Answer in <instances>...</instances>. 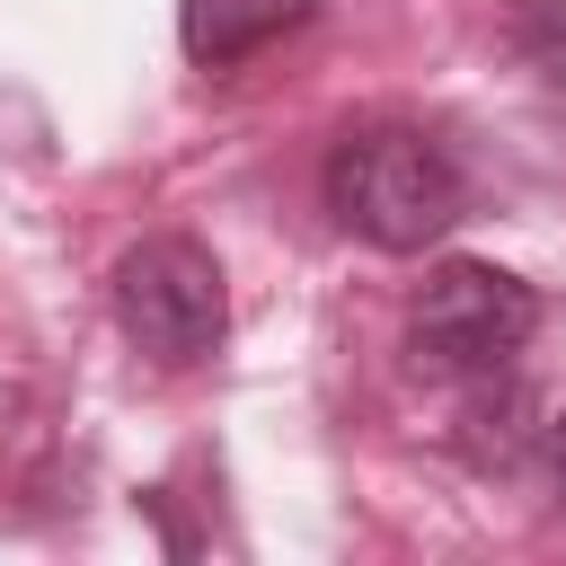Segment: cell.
<instances>
[{"instance_id":"obj_1","label":"cell","mask_w":566,"mask_h":566,"mask_svg":"<svg viewBox=\"0 0 566 566\" xmlns=\"http://www.w3.org/2000/svg\"><path fill=\"white\" fill-rule=\"evenodd\" d=\"M327 212L345 239L380 248V256H416L433 248L460 212H469V186H460V159L416 133V124H363L327 150Z\"/></svg>"},{"instance_id":"obj_2","label":"cell","mask_w":566,"mask_h":566,"mask_svg":"<svg viewBox=\"0 0 566 566\" xmlns=\"http://www.w3.org/2000/svg\"><path fill=\"white\" fill-rule=\"evenodd\" d=\"M531 336H539V292L522 274H504V265H478V256L433 265L416 310H407L416 363L451 371V380H495Z\"/></svg>"},{"instance_id":"obj_3","label":"cell","mask_w":566,"mask_h":566,"mask_svg":"<svg viewBox=\"0 0 566 566\" xmlns=\"http://www.w3.org/2000/svg\"><path fill=\"white\" fill-rule=\"evenodd\" d=\"M106 292H115V327H124L150 363H168V371L203 363V354L221 345V327H230V292H221L212 248H195V239H177V230L124 248L115 274H106Z\"/></svg>"},{"instance_id":"obj_4","label":"cell","mask_w":566,"mask_h":566,"mask_svg":"<svg viewBox=\"0 0 566 566\" xmlns=\"http://www.w3.org/2000/svg\"><path fill=\"white\" fill-rule=\"evenodd\" d=\"M310 18H318V0H186L177 9V44H186L195 71H239L248 53L283 44Z\"/></svg>"},{"instance_id":"obj_5","label":"cell","mask_w":566,"mask_h":566,"mask_svg":"<svg viewBox=\"0 0 566 566\" xmlns=\"http://www.w3.org/2000/svg\"><path fill=\"white\" fill-rule=\"evenodd\" d=\"M513 53H522L548 88H566V0H522V9H513Z\"/></svg>"},{"instance_id":"obj_6","label":"cell","mask_w":566,"mask_h":566,"mask_svg":"<svg viewBox=\"0 0 566 566\" xmlns=\"http://www.w3.org/2000/svg\"><path fill=\"white\" fill-rule=\"evenodd\" d=\"M539 460H548V478H557V486H566V407H557V416H548V433H539Z\"/></svg>"}]
</instances>
